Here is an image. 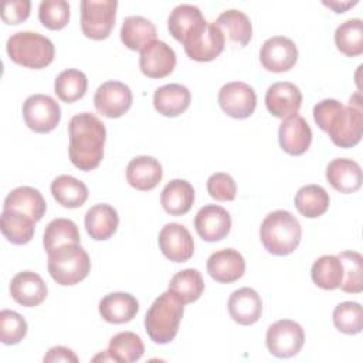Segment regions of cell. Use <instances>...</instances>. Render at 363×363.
Listing matches in <instances>:
<instances>
[{
	"instance_id": "6da1fadb",
	"label": "cell",
	"mask_w": 363,
	"mask_h": 363,
	"mask_svg": "<svg viewBox=\"0 0 363 363\" xmlns=\"http://www.w3.org/2000/svg\"><path fill=\"white\" fill-rule=\"evenodd\" d=\"M313 119L316 125L328 132L330 140L339 147H353L362 139L363 109L360 94L350 96L349 105L328 98L313 106Z\"/></svg>"
},
{
	"instance_id": "7a4b0ae2",
	"label": "cell",
	"mask_w": 363,
	"mask_h": 363,
	"mask_svg": "<svg viewBox=\"0 0 363 363\" xmlns=\"http://www.w3.org/2000/svg\"><path fill=\"white\" fill-rule=\"evenodd\" d=\"M69 160L84 172L94 170L104 157L106 140L105 125L91 112L74 115L68 123Z\"/></svg>"
},
{
	"instance_id": "3957f363",
	"label": "cell",
	"mask_w": 363,
	"mask_h": 363,
	"mask_svg": "<svg viewBox=\"0 0 363 363\" xmlns=\"http://www.w3.org/2000/svg\"><path fill=\"white\" fill-rule=\"evenodd\" d=\"M259 237L269 254L284 257L298 248L302 228L292 213L286 210H275L262 220Z\"/></svg>"
},
{
	"instance_id": "277c9868",
	"label": "cell",
	"mask_w": 363,
	"mask_h": 363,
	"mask_svg": "<svg viewBox=\"0 0 363 363\" xmlns=\"http://www.w3.org/2000/svg\"><path fill=\"white\" fill-rule=\"evenodd\" d=\"M183 312L184 303L170 291L159 295L145 315V330L150 340L157 345L170 343L177 335Z\"/></svg>"
},
{
	"instance_id": "5b68a950",
	"label": "cell",
	"mask_w": 363,
	"mask_h": 363,
	"mask_svg": "<svg viewBox=\"0 0 363 363\" xmlns=\"http://www.w3.org/2000/svg\"><path fill=\"white\" fill-rule=\"evenodd\" d=\"M10 60L31 69H41L50 65L55 55L52 41L34 31L14 33L6 44Z\"/></svg>"
},
{
	"instance_id": "8992f818",
	"label": "cell",
	"mask_w": 363,
	"mask_h": 363,
	"mask_svg": "<svg viewBox=\"0 0 363 363\" xmlns=\"http://www.w3.org/2000/svg\"><path fill=\"white\" fill-rule=\"evenodd\" d=\"M91 271V259L81 244H65L48 252V272L58 285H75Z\"/></svg>"
},
{
	"instance_id": "52a82bcc",
	"label": "cell",
	"mask_w": 363,
	"mask_h": 363,
	"mask_svg": "<svg viewBox=\"0 0 363 363\" xmlns=\"http://www.w3.org/2000/svg\"><path fill=\"white\" fill-rule=\"evenodd\" d=\"M182 44L189 58L199 62H208L223 52L225 37L214 23L203 20L190 30Z\"/></svg>"
},
{
	"instance_id": "ba28073f",
	"label": "cell",
	"mask_w": 363,
	"mask_h": 363,
	"mask_svg": "<svg viewBox=\"0 0 363 363\" xmlns=\"http://www.w3.org/2000/svg\"><path fill=\"white\" fill-rule=\"evenodd\" d=\"M81 30L91 40H105L109 37L115 20L118 1L115 0H84L81 1Z\"/></svg>"
},
{
	"instance_id": "9c48e42d",
	"label": "cell",
	"mask_w": 363,
	"mask_h": 363,
	"mask_svg": "<svg viewBox=\"0 0 363 363\" xmlns=\"http://www.w3.org/2000/svg\"><path fill=\"white\" fill-rule=\"evenodd\" d=\"M265 342L271 354L288 359L301 352L305 343V332L295 320L281 319L268 328Z\"/></svg>"
},
{
	"instance_id": "30bf717a",
	"label": "cell",
	"mask_w": 363,
	"mask_h": 363,
	"mask_svg": "<svg viewBox=\"0 0 363 363\" xmlns=\"http://www.w3.org/2000/svg\"><path fill=\"white\" fill-rule=\"evenodd\" d=\"M26 125L35 133H48L61 119V108L55 99L44 94H34L23 104Z\"/></svg>"
},
{
	"instance_id": "8fae6325",
	"label": "cell",
	"mask_w": 363,
	"mask_h": 363,
	"mask_svg": "<svg viewBox=\"0 0 363 363\" xmlns=\"http://www.w3.org/2000/svg\"><path fill=\"white\" fill-rule=\"evenodd\" d=\"M132 91L121 81H106L98 86L94 95V106L106 118H121L132 106Z\"/></svg>"
},
{
	"instance_id": "7c38bea8",
	"label": "cell",
	"mask_w": 363,
	"mask_h": 363,
	"mask_svg": "<svg viewBox=\"0 0 363 363\" xmlns=\"http://www.w3.org/2000/svg\"><path fill=\"white\" fill-rule=\"evenodd\" d=\"M218 105L231 118H250L257 106V95L252 86L245 82L234 81L221 86L218 92Z\"/></svg>"
},
{
	"instance_id": "4fadbf2b",
	"label": "cell",
	"mask_w": 363,
	"mask_h": 363,
	"mask_svg": "<svg viewBox=\"0 0 363 363\" xmlns=\"http://www.w3.org/2000/svg\"><path fill=\"white\" fill-rule=\"evenodd\" d=\"M259 61L267 71L285 72L298 61L295 43L284 35H274L264 41L259 50Z\"/></svg>"
},
{
	"instance_id": "5bb4252c",
	"label": "cell",
	"mask_w": 363,
	"mask_h": 363,
	"mask_svg": "<svg viewBox=\"0 0 363 363\" xmlns=\"http://www.w3.org/2000/svg\"><path fill=\"white\" fill-rule=\"evenodd\" d=\"M139 67L142 74L147 78H164L172 74L176 67V52L164 41L153 40L140 51Z\"/></svg>"
},
{
	"instance_id": "9a60e30c",
	"label": "cell",
	"mask_w": 363,
	"mask_h": 363,
	"mask_svg": "<svg viewBox=\"0 0 363 363\" xmlns=\"http://www.w3.org/2000/svg\"><path fill=\"white\" fill-rule=\"evenodd\" d=\"M302 105L301 89L288 81H279L268 86L265 94V106L268 112L279 119L298 115Z\"/></svg>"
},
{
	"instance_id": "2e32d148",
	"label": "cell",
	"mask_w": 363,
	"mask_h": 363,
	"mask_svg": "<svg viewBox=\"0 0 363 363\" xmlns=\"http://www.w3.org/2000/svg\"><path fill=\"white\" fill-rule=\"evenodd\" d=\"M157 242L163 255L173 262H186L193 257V237L190 231L182 224H166L159 233Z\"/></svg>"
},
{
	"instance_id": "e0dca14e",
	"label": "cell",
	"mask_w": 363,
	"mask_h": 363,
	"mask_svg": "<svg viewBox=\"0 0 363 363\" xmlns=\"http://www.w3.org/2000/svg\"><path fill=\"white\" fill-rule=\"evenodd\" d=\"M194 228L200 238L207 242L221 241L231 230V216L221 206L207 204L197 211Z\"/></svg>"
},
{
	"instance_id": "ac0fdd59",
	"label": "cell",
	"mask_w": 363,
	"mask_h": 363,
	"mask_svg": "<svg viewBox=\"0 0 363 363\" xmlns=\"http://www.w3.org/2000/svg\"><path fill=\"white\" fill-rule=\"evenodd\" d=\"M278 139L284 152L291 156H301L312 143V129L303 116L294 115L279 125Z\"/></svg>"
},
{
	"instance_id": "d6986e66",
	"label": "cell",
	"mask_w": 363,
	"mask_h": 363,
	"mask_svg": "<svg viewBox=\"0 0 363 363\" xmlns=\"http://www.w3.org/2000/svg\"><path fill=\"white\" fill-rule=\"evenodd\" d=\"M207 272L220 284H231L244 275L245 259L237 250L223 248L208 257Z\"/></svg>"
},
{
	"instance_id": "ffe728a7",
	"label": "cell",
	"mask_w": 363,
	"mask_h": 363,
	"mask_svg": "<svg viewBox=\"0 0 363 363\" xmlns=\"http://www.w3.org/2000/svg\"><path fill=\"white\" fill-rule=\"evenodd\" d=\"M47 294V284L33 271H21L16 274L10 282L11 298L26 308L38 306L45 301Z\"/></svg>"
},
{
	"instance_id": "44dd1931",
	"label": "cell",
	"mask_w": 363,
	"mask_h": 363,
	"mask_svg": "<svg viewBox=\"0 0 363 363\" xmlns=\"http://www.w3.org/2000/svg\"><path fill=\"white\" fill-rule=\"evenodd\" d=\"M228 313L234 322L250 326L258 322L262 313V301L258 292L244 286L234 291L228 299Z\"/></svg>"
},
{
	"instance_id": "7402d4cb",
	"label": "cell",
	"mask_w": 363,
	"mask_h": 363,
	"mask_svg": "<svg viewBox=\"0 0 363 363\" xmlns=\"http://www.w3.org/2000/svg\"><path fill=\"white\" fill-rule=\"evenodd\" d=\"M326 179L329 184L343 194L354 193L363 182L362 167L357 162L346 157L333 159L326 167Z\"/></svg>"
},
{
	"instance_id": "603a6c76",
	"label": "cell",
	"mask_w": 363,
	"mask_h": 363,
	"mask_svg": "<svg viewBox=\"0 0 363 363\" xmlns=\"http://www.w3.org/2000/svg\"><path fill=\"white\" fill-rule=\"evenodd\" d=\"M163 177V169L157 159L152 156L133 157L126 167L128 183L140 191L153 190Z\"/></svg>"
},
{
	"instance_id": "cb8c5ba5",
	"label": "cell",
	"mask_w": 363,
	"mask_h": 363,
	"mask_svg": "<svg viewBox=\"0 0 363 363\" xmlns=\"http://www.w3.org/2000/svg\"><path fill=\"white\" fill-rule=\"evenodd\" d=\"M139 311L138 299L128 292H111L99 302V315L104 320L121 325L132 320Z\"/></svg>"
},
{
	"instance_id": "d4e9b609",
	"label": "cell",
	"mask_w": 363,
	"mask_h": 363,
	"mask_svg": "<svg viewBox=\"0 0 363 363\" xmlns=\"http://www.w3.org/2000/svg\"><path fill=\"white\" fill-rule=\"evenodd\" d=\"M191 94L182 84H167L157 88L153 94L155 109L167 118H174L186 112L190 106Z\"/></svg>"
},
{
	"instance_id": "484cf974",
	"label": "cell",
	"mask_w": 363,
	"mask_h": 363,
	"mask_svg": "<svg viewBox=\"0 0 363 363\" xmlns=\"http://www.w3.org/2000/svg\"><path fill=\"white\" fill-rule=\"evenodd\" d=\"M3 210L20 211L31 217L37 223L45 214L47 204L43 194L37 189L20 186L7 194V197L4 199Z\"/></svg>"
},
{
	"instance_id": "4316f807",
	"label": "cell",
	"mask_w": 363,
	"mask_h": 363,
	"mask_svg": "<svg viewBox=\"0 0 363 363\" xmlns=\"http://www.w3.org/2000/svg\"><path fill=\"white\" fill-rule=\"evenodd\" d=\"M119 225L116 210L109 204H95L85 214V230L95 241L111 238Z\"/></svg>"
},
{
	"instance_id": "83f0119b",
	"label": "cell",
	"mask_w": 363,
	"mask_h": 363,
	"mask_svg": "<svg viewBox=\"0 0 363 363\" xmlns=\"http://www.w3.org/2000/svg\"><path fill=\"white\" fill-rule=\"evenodd\" d=\"M160 203L170 216H183L194 203V189L187 180L173 179L162 190Z\"/></svg>"
},
{
	"instance_id": "f1b7e54d",
	"label": "cell",
	"mask_w": 363,
	"mask_h": 363,
	"mask_svg": "<svg viewBox=\"0 0 363 363\" xmlns=\"http://www.w3.org/2000/svg\"><path fill=\"white\" fill-rule=\"evenodd\" d=\"M156 40L155 24L142 16H129L121 27V41L132 51H142L149 43Z\"/></svg>"
},
{
	"instance_id": "f546056e",
	"label": "cell",
	"mask_w": 363,
	"mask_h": 363,
	"mask_svg": "<svg viewBox=\"0 0 363 363\" xmlns=\"http://www.w3.org/2000/svg\"><path fill=\"white\" fill-rule=\"evenodd\" d=\"M233 44L245 47L252 37V24L248 16L240 10L231 9L223 11L214 23Z\"/></svg>"
},
{
	"instance_id": "4dcf8cb0",
	"label": "cell",
	"mask_w": 363,
	"mask_h": 363,
	"mask_svg": "<svg viewBox=\"0 0 363 363\" xmlns=\"http://www.w3.org/2000/svg\"><path fill=\"white\" fill-rule=\"evenodd\" d=\"M0 228L7 241L16 245H23L33 240L35 221L20 211L3 210L0 217Z\"/></svg>"
},
{
	"instance_id": "1f68e13d",
	"label": "cell",
	"mask_w": 363,
	"mask_h": 363,
	"mask_svg": "<svg viewBox=\"0 0 363 363\" xmlns=\"http://www.w3.org/2000/svg\"><path fill=\"white\" fill-rule=\"evenodd\" d=\"M51 193L57 203L67 208H78L88 199V187L68 174H61L52 180Z\"/></svg>"
},
{
	"instance_id": "d6a6232c",
	"label": "cell",
	"mask_w": 363,
	"mask_h": 363,
	"mask_svg": "<svg viewBox=\"0 0 363 363\" xmlns=\"http://www.w3.org/2000/svg\"><path fill=\"white\" fill-rule=\"evenodd\" d=\"M169 291L182 302L191 303L197 301L204 291V281L201 274L194 268H186L176 272L170 282Z\"/></svg>"
},
{
	"instance_id": "836d02e7",
	"label": "cell",
	"mask_w": 363,
	"mask_h": 363,
	"mask_svg": "<svg viewBox=\"0 0 363 363\" xmlns=\"http://www.w3.org/2000/svg\"><path fill=\"white\" fill-rule=\"evenodd\" d=\"M295 207L306 218H316L329 208V194L319 184H306L295 194Z\"/></svg>"
},
{
	"instance_id": "e575fe53",
	"label": "cell",
	"mask_w": 363,
	"mask_h": 363,
	"mask_svg": "<svg viewBox=\"0 0 363 363\" xmlns=\"http://www.w3.org/2000/svg\"><path fill=\"white\" fill-rule=\"evenodd\" d=\"M311 277L313 284L319 288L333 291L339 288L343 281V265L337 255H322L313 262Z\"/></svg>"
},
{
	"instance_id": "d590c367",
	"label": "cell",
	"mask_w": 363,
	"mask_h": 363,
	"mask_svg": "<svg viewBox=\"0 0 363 363\" xmlns=\"http://www.w3.org/2000/svg\"><path fill=\"white\" fill-rule=\"evenodd\" d=\"M81 235L77 224L69 218H55L50 221L44 230L43 245L48 252L65 244H79Z\"/></svg>"
},
{
	"instance_id": "8d00e7d4",
	"label": "cell",
	"mask_w": 363,
	"mask_h": 363,
	"mask_svg": "<svg viewBox=\"0 0 363 363\" xmlns=\"http://www.w3.org/2000/svg\"><path fill=\"white\" fill-rule=\"evenodd\" d=\"M145 346L139 335L133 332H121L111 337L108 353L112 362L132 363L143 356Z\"/></svg>"
},
{
	"instance_id": "74e56055",
	"label": "cell",
	"mask_w": 363,
	"mask_h": 363,
	"mask_svg": "<svg viewBox=\"0 0 363 363\" xmlns=\"http://www.w3.org/2000/svg\"><path fill=\"white\" fill-rule=\"evenodd\" d=\"M88 88L86 75L75 68H68L60 72L54 81V92L67 104L81 99Z\"/></svg>"
},
{
	"instance_id": "f35d334b",
	"label": "cell",
	"mask_w": 363,
	"mask_h": 363,
	"mask_svg": "<svg viewBox=\"0 0 363 363\" xmlns=\"http://www.w3.org/2000/svg\"><path fill=\"white\" fill-rule=\"evenodd\" d=\"M336 48L346 57L363 54V21L350 18L337 26L335 31Z\"/></svg>"
},
{
	"instance_id": "ab89813d",
	"label": "cell",
	"mask_w": 363,
	"mask_h": 363,
	"mask_svg": "<svg viewBox=\"0 0 363 363\" xmlns=\"http://www.w3.org/2000/svg\"><path fill=\"white\" fill-rule=\"evenodd\" d=\"M203 20L206 18L199 7L193 4H179L172 10L167 18V28L172 37L182 43L190 30Z\"/></svg>"
},
{
	"instance_id": "60d3db41",
	"label": "cell",
	"mask_w": 363,
	"mask_h": 363,
	"mask_svg": "<svg viewBox=\"0 0 363 363\" xmlns=\"http://www.w3.org/2000/svg\"><path fill=\"white\" fill-rule=\"evenodd\" d=\"M343 265V281L340 289L347 294H360L363 291V257L357 251H343L337 254Z\"/></svg>"
},
{
	"instance_id": "b9f144b4",
	"label": "cell",
	"mask_w": 363,
	"mask_h": 363,
	"mask_svg": "<svg viewBox=\"0 0 363 363\" xmlns=\"http://www.w3.org/2000/svg\"><path fill=\"white\" fill-rule=\"evenodd\" d=\"M335 328L345 335H357L363 329V311L359 302L346 301L339 303L332 313Z\"/></svg>"
},
{
	"instance_id": "7bdbcfd3",
	"label": "cell",
	"mask_w": 363,
	"mask_h": 363,
	"mask_svg": "<svg viewBox=\"0 0 363 363\" xmlns=\"http://www.w3.org/2000/svg\"><path fill=\"white\" fill-rule=\"evenodd\" d=\"M40 23L48 30H62L69 20V4L65 0H44L38 6Z\"/></svg>"
},
{
	"instance_id": "ee69618b",
	"label": "cell",
	"mask_w": 363,
	"mask_h": 363,
	"mask_svg": "<svg viewBox=\"0 0 363 363\" xmlns=\"http://www.w3.org/2000/svg\"><path fill=\"white\" fill-rule=\"evenodd\" d=\"M27 335L26 319L10 309L0 312V340L3 345H17Z\"/></svg>"
},
{
	"instance_id": "f6af8a7d",
	"label": "cell",
	"mask_w": 363,
	"mask_h": 363,
	"mask_svg": "<svg viewBox=\"0 0 363 363\" xmlns=\"http://www.w3.org/2000/svg\"><path fill=\"white\" fill-rule=\"evenodd\" d=\"M207 191L217 201H233L237 194V184L228 173L218 172L208 177Z\"/></svg>"
},
{
	"instance_id": "bcb514c9",
	"label": "cell",
	"mask_w": 363,
	"mask_h": 363,
	"mask_svg": "<svg viewBox=\"0 0 363 363\" xmlns=\"http://www.w3.org/2000/svg\"><path fill=\"white\" fill-rule=\"evenodd\" d=\"M30 10V0H7L3 3L1 20L6 24H20L28 18Z\"/></svg>"
},
{
	"instance_id": "7dc6e473",
	"label": "cell",
	"mask_w": 363,
	"mask_h": 363,
	"mask_svg": "<svg viewBox=\"0 0 363 363\" xmlns=\"http://www.w3.org/2000/svg\"><path fill=\"white\" fill-rule=\"evenodd\" d=\"M44 362H72L77 363L78 357L77 354L64 346H54L51 347L47 354L44 356Z\"/></svg>"
},
{
	"instance_id": "c3c4849f",
	"label": "cell",
	"mask_w": 363,
	"mask_h": 363,
	"mask_svg": "<svg viewBox=\"0 0 363 363\" xmlns=\"http://www.w3.org/2000/svg\"><path fill=\"white\" fill-rule=\"evenodd\" d=\"M323 4H325V6H328V7H330V9H333V11H335V13H345V10H346V9L353 7L354 4H357V1H353V3H350V1H347V3L329 1V3H323Z\"/></svg>"
}]
</instances>
